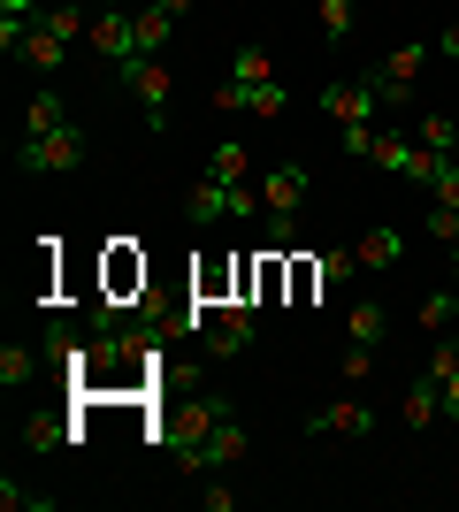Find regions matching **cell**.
I'll return each instance as SVG.
<instances>
[{
  "label": "cell",
  "mask_w": 459,
  "mask_h": 512,
  "mask_svg": "<svg viewBox=\"0 0 459 512\" xmlns=\"http://www.w3.org/2000/svg\"><path fill=\"white\" fill-rule=\"evenodd\" d=\"M161 451H169L176 474H222L253 451V436H245L238 421H222V428H207V436H184V444H161Z\"/></svg>",
  "instance_id": "1"
},
{
  "label": "cell",
  "mask_w": 459,
  "mask_h": 512,
  "mask_svg": "<svg viewBox=\"0 0 459 512\" xmlns=\"http://www.w3.org/2000/svg\"><path fill=\"white\" fill-rule=\"evenodd\" d=\"M184 214H192V222H253V214H268V207H261L253 184H215V176H199L192 192H184Z\"/></svg>",
  "instance_id": "2"
},
{
  "label": "cell",
  "mask_w": 459,
  "mask_h": 512,
  "mask_svg": "<svg viewBox=\"0 0 459 512\" xmlns=\"http://www.w3.org/2000/svg\"><path fill=\"white\" fill-rule=\"evenodd\" d=\"M85 161V130L62 123V130H46V138H16V169L23 176H69Z\"/></svg>",
  "instance_id": "3"
},
{
  "label": "cell",
  "mask_w": 459,
  "mask_h": 512,
  "mask_svg": "<svg viewBox=\"0 0 459 512\" xmlns=\"http://www.w3.org/2000/svg\"><path fill=\"white\" fill-rule=\"evenodd\" d=\"M85 39H92L100 62L131 69L138 62V8H100V16H85Z\"/></svg>",
  "instance_id": "4"
},
{
  "label": "cell",
  "mask_w": 459,
  "mask_h": 512,
  "mask_svg": "<svg viewBox=\"0 0 459 512\" xmlns=\"http://www.w3.org/2000/svg\"><path fill=\"white\" fill-rule=\"evenodd\" d=\"M199 344H207V360H238L245 344H253V299H222Z\"/></svg>",
  "instance_id": "5"
},
{
  "label": "cell",
  "mask_w": 459,
  "mask_h": 512,
  "mask_svg": "<svg viewBox=\"0 0 459 512\" xmlns=\"http://www.w3.org/2000/svg\"><path fill=\"white\" fill-rule=\"evenodd\" d=\"M123 85L138 92V107H146V123H153V130L169 123V92H176V77H169V62H161V54H138V62L123 69Z\"/></svg>",
  "instance_id": "6"
},
{
  "label": "cell",
  "mask_w": 459,
  "mask_h": 512,
  "mask_svg": "<svg viewBox=\"0 0 459 512\" xmlns=\"http://www.w3.org/2000/svg\"><path fill=\"white\" fill-rule=\"evenodd\" d=\"M322 115L337 130H352V123H375L383 107H375V85L368 77H337V85H322Z\"/></svg>",
  "instance_id": "7"
},
{
  "label": "cell",
  "mask_w": 459,
  "mask_h": 512,
  "mask_svg": "<svg viewBox=\"0 0 459 512\" xmlns=\"http://www.w3.org/2000/svg\"><path fill=\"white\" fill-rule=\"evenodd\" d=\"M261 207H268V222H299V207H306V169L299 161H276V169L261 176Z\"/></svg>",
  "instance_id": "8"
},
{
  "label": "cell",
  "mask_w": 459,
  "mask_h": 512,
  "mask_svg": "<svg viewBox=\"0 0 459 512\" xmlns=\"http://www.w3.org/2000/svg\"><path fill=\"white\" fill-rule=\"evenodd\" d=\"M222 421H238V406H230V398H192V406H176V413H169V428H161V444H184V436H207V428H222Z\"/></svg>",
  "instance_id": "9"
},
{
  "label": "cell",
  "mask_w": 459,
  "mask_h": 512,
  "mask_svg": "<svg viewBox=\"0 0 459 512\" xmlns=\"http://www.w3.org/2000/svg\"><path fill=\"white\" fill-rule=\"evenodd\" d=\"M16 62H23V69H39V77H54V69L69 62V39H62L46 16H31V31H23V54H16Z\"/></svg>",
  "instance_id": "10"
},
{
  "label": "cell",
  "mask_w": 459,
  "mask_h": 512,
  "mask_svg": "<svg viewBox=\"0 0 459 512\" xmlns=\"http://www.w3.org/2000/svg\"><path fill=\"white\" fill-rule=\"evenodd\" d=\"M306 428H314V436H368V428H383V421H375L360 398H337V406H322Z\"/></svg>",
  "instance_id": "11"
},
{
  "label": "cell",
  "mask_w": 459,
  "mask_h": 512,
  "mask_svg": "<svg viewBox=\"0 0 459 512\" xmlns=\"http://www.w3.org/2000/svg\"><path fill=\"white\" fill-rule=\"evenodd\" d=\"M429 375H437L444 421H459V344H452V329H444V337H437V352H429Z\"/></svg>",
  "instance_id": "12"
},
{
  "label": "cell",
  "mask_w": 459,
  "mask_h": 512,
  "mask_svg": "<svg viewBox=\"0 0 459 512\" xmlns=\"http://www.w3.org/2000/svg\"><path fill=\"white\" fill-rule=\"evenodd\" d=\"M62 123H69L62 92H31V100H23V123H16V138H46V130H62Z\"/></svg>",
  "instance_id": "13"
},
{
  "label": "cell",
  "mask_w": 459,
  "mask_h": 512,
  "mask_svg": "<svg viewBox=\"0 0 459 512\" xmlns=\"http://www.w3.org/2000/svg\"><path fill=\"white\" fill-rule=\"evenodd\" d=\"M62 444H77V428H62L54 413H31V421L16 428V451H31V459H39V451H62Z\"/></svg>",
  "instance_id": "14"
},
{
  "label": "cell",
  "mask_w": 459,
  "mask_h": 512,
  "mask_svg": "<svg viewBox=\"0 0 459 512\" xmlns=\"http://www.w3.org/2000/svg\"><path fill=\"white\" fill-rule=\"evenodd\" d=\"M406 428H437V413H444V398H437V375L421 367V383H406Z\"/></svg>",
  "instance_id": "15"
},
{
  "label": "cell",
  "mask_w": 459,
  "mask_h": 512,
  "mask_svg": "<svg viewBox=\"0 0 459 512\" xmlns=\"http://www.w3.org/2000/svg\"><path fill=\"white\" fill-rule=\"evenodd\" d=\"M414 146H429V153H459V115H444V107L414 115Z\"/></svg>",
  "instance_id": "16"
},
{
  "label": "cell",
  "mask_w": 459,
  "mask_h": 512,
  "mask_svg": "<svg viewBox=\"0 0 459 512\" xmlns=\"http://www.w3.org/2000/svg\"><path fill=\"white\" fill-rule=\"evenodd\" d=\"M368 161H375L383 176H406V161H414V130H375Z\"/></svg>",
  "instance_id": "17"
},
{
  "label": "cell",
  "mask_w": 459,
  "mask_h": 512,
  "mask_svg": "<svg viewBox=\"0 0 459 512\" xmlns=\"http://www.w3.org/2000/svg\"><path fill=\"white\" fill-rule=\"evenodd\" d=\"M352 253H360V268H398V260H406V237L383 222V230H368L360 245H352Z\"/></svg>",
  "instance_id": "18"
},
{
  "label": "cell",
  "mask_w": 459,
  "mask_h": 512,
  "mask_svg": "<svg viewBox=\"0 0 459 512\" xmlns=\"http://www.w3.org/2000/svg\"><path fill=\"white\" fill-rule=\"evenodd\" d=\"M207 176H215V184H245V176H253V153H245L238 138H222V146L207 153Z\"/></svg>",
  "instance_id": "19"
},
{
  "label": "cell",
  "mask_w": 459,
  "mask_h": 512,
  "mask_svg": "<svg viewBox=\"0 0 459 512\" xmlns=\"http://www.w3.org/2000/svg\"><path fill=\"white\" fill-rule=\"evenodd\" d=\"M31 375H39V352L31 344H0V390H23Z\"/></svg>",
  "instance_id": "20"
},
{
  "label": "cell",
  "mask_w": 459,
  "mask_h": 512,
  "mask_svg": "<svg viewBox=\"0 0 459 512\" xmlns=\"http://www.w3.org/2000/svg\"><path fill=\"white\" fill-rule=\"evenodd\" d=\"M345 337H352V344H368V352H375V344H383V306H375V299H360V306L345 314Z\"/></svg>",
  "instance_id": "21"
},
{
  "label": "cell",
  "mask_w": 459,
  "mask_h": 512,
  "mask_svg": "<svg viewBox=\"0 0 459 512\" xmlns=\"http://www.w3.org/2000/svg\"><path fill=\"white\" fill-rule=\"evenodd\" d=\"M452 321H459V283H452V291H429V299H421V329H429V337H444Z\"/></svg>",
  "instance_id": "22"
},
{
  "label": "cell",
  "mask_w": 459,
  "mask_h": 512,
  "mask_svg": "<svg viewBox=\"0 0 459 512\" xmlns=\"http://www.w3.org/2000/svg\"><path fill=\"white\" fill-rule=\"evenodd\" d=\"M169 31H176L169 8H138V54H161V46H169Z\"/></svg>",
  "instance_id": "23"
},
{
  "label": "cell",
  "mask_w": 459,
  "mask_h": 512,
  "mask_svg": "<svg viewBox=\"0 0 459 512\" xmlns=\"http://www.w3.org/2000/svg\"><path fill=\"white\" fill-rule=\"evenodd\" d=\"M284 107H291V92L276 85V77H268V85H245V115H268V123H276Z\"/></svg>",
  "instance_id": "24"
},
{
  "label": "cell",
  "mask_w": 459,
  "mask_h": 512,
  "mask_svg": "<svg viewBox=\"0 0 459 512\" xmlns=\"http://www.w3.org/2000/svg\"><path fill=\"white\" fill-rule=\"evenodd\" d=\"M230 77H238V85H268L276 69H268V54H261V46H238V54H230Z\"/></svg>",
  "instance_id": "25"
},
{
  "label": "cell",
  "mask_w": 459,
  "mask_h": 512,
  "mask_svg": "<svg viewBox=\"0 0 459 512\" xmlns=\"http://www.w3.org/2000/svg\"><path fill=\"white\" fill-rule=\"evenodd\" d=\"M429 237H437L444 253H459V207H444V199H429Z\"/></svg>",
  "instance_id": "26"
},
{
  "label": "cell",
  "mask_w": 459,
  "mask_h": 512,
  "mask_svg": "<svg viewBox=\"0 0 459 512\" xmlns=\"http://www.w3.org/2000/svg\"><path fill=\"white\" fill-rule=\"evenodd\" d=\"M337 375H345V383H368V375H375V352H368V344H345Z\"/></svg>",
  "instance_id": "27"
},
{
  "label": "cell",
  "mask_w": 459,
  "mask_h": 512,
  "mask_svg": "<svg viewBox=\"0 0 459 512\" xmlns=\"http://www.w3.org/2000/svg\"><path fill=\"white\" fill-rule=\"evenodd\" d=\"M352 268H360V253H322L314 260V283H345Z\"/></svg>",
  "instance_id": "28"
},
{
  "label": "cell",
  "mask_w": 459,
  "mask_h": 512,
  "mask_svg": "<svg viewBox=\"0 0 459 512\" xmlns=\"http://www.w3.org/2000/svg\"><path fill=\"white\" fill-rule=\"evenodd\" d=\"M322 31L329 39H352V0H322Z\"/></svg>",
  "instance_id": "29"
},
{
  "label": "cell",
  "mask_w": 459,
  "mask_h": 512,
  "mask_svg": "<svg viewBox=\"0 0 459 512\" xmlns=\"http://www.w3.org/2000/svg\"><path fill=\"white\" fill-rule=\"evenodd\" d=\"M54 497H31V490H16V482H0V512H46Z\"/></svg>",
  "instance_id": "30"
},
{
  "label": "cell",
  "mask_w": 459,
  "mask_h": 512,
  "mask_svg": "<svg viewBox=\"0 0 459 512\" xmlns=\"http://www.w3.org/2000/svg\"><path fill=\"white\" fill-rule=\"evenodd\" d=\"M199 505H207V512H238V490H230V482H207V490H199Z\"/></svg>",
  "instance_id": "31"
},
{
  "label": "cell",
  "mask_w": 459,
  "mask_h": 512,
  "mask_svg": "<svg viewBox=\"0 0 459 512\" xmlns=\"http://www.w3.org/2000/svg\"><path fill=\"white\" fill-rule=\"evenodd\" d=\"M215 107H222V115H245V85H238V77H222V85H215Z\"/></svg>",
  "instance_id": "32"
},
{
  "label": "cell",
  "mask_w": 459,
  "mask_h": 512,
  "mask_svg": "<svg viewBox=\"0 0 459 512\" xmlns=\"http://www.w3.org/2000/svg\"><path fill=\"white\" fill-rule=\"evenodd\" d=\"M337 138H345V153H352V161H368V146H375V130H368V123H352V130H337Z\"/></svg>",
  "instance_id": "33"
},
{
  "label": "cell",
  "mask_w": 459,
  "mask_h": 512,
  "mask_svg": "<svg viewBox=\"0 0 459 512\" xmlns=\"http://www.w3.org/2000/svg\"><path fill=\"white\" fill-rule=\"evenodd\" d=\"M46 23H54V31H62L69 46H77V31H85V23H77V8H46Z\"/></svg>",
  "instance_id": "34"
},
{
  "label": "cell",
  "mask_w": 459,
  "mask_h": 512,
  "mask_svg": "<svg viewBox=\"0 0 459 512\" xmlns=\"http://www.w3.org/2000/svg\"><path fill=\"white\" fill-rule=\"evenodd\" d=\"M0 16H23V23H31V16H39V0H0Z\"/></svg>",
  "instance_id": "35"
},
{
  "label": "cell",
  "mask_w": 459,
  "mask_h": 512,
  "mask_svg": "<svg viewBox=\"0 0 459 512\" xmlns=\"http://www.w3.org/2000/svg\"><path fill=\"white\" fill-rule=\"evenodd\" d=\"M153 8H169V16H192L199 0H153Z\"/></svg>",
  "instance_id": "36"
},
{
  "label": "cell",
  "mask_w": 459,
  "mask_h": 512,
  "mask_svg": "<svg viewBox=\"0 0 459 512\" xmlns=\"http://www.w3.org/2000/svg\"><path fill=\"white\" fill-rule=\"evenodd\" d=\"M444 54H452V62H459V23H444Z\"/></svg>",
  "instance_id": "37"
},
{
  "label": "cell",
  "mask_w": 459,
  "mask_h": 512,
  "mask_svg": "<svg viewBox=\"0 0 459 512\" xmlns=\"http://www.w3.org/2000/svg\"><path fill=\"white\" fill-rule=\"evenodd\" d=\"M452 283H459V253H452Z\"/></svg>",
  "instance_id": "38"
},
{
  "label": "cell",
  "mask_w": 459,
  "mask_h": 512,
  "mask_svg": "<svg viewBox=\"0 0 459 512\" xmlns=\"http://www.w3.org/2000/svg\"><path fill=\"white\" fill-rule=\"evenodd\" d=\"M131 8H153V0H131Z\"/></svg>",
  "instance_id": "39"
}]
</instances>
